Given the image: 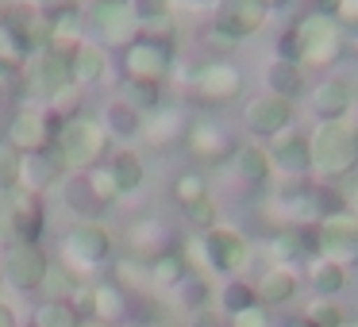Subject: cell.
Returning a JSON list of instances; mask_svg holds the SVG:
<instances>
[{
    "label": "cell",
    "instance_id": "obj_1",
    "mask_svg": "<svg viewBox=\"0 0 358 327\" xmlns=\"http://www.w3.org/2000/svg\"><path fill=\"white\" fill-rule=\"evenodd\" d=\"M108 143L112 139L101 127V119L78 112V116H66L62 127L55 131L50 154L62 162L66 173H85V170H93V166H101L104 158H108Z\"/></svg>",
    "mask_w": 358,
    "mask_h": 327
},
{
    "label": "cell",
    "instance_id": "obj_2",
    "mask_svg": "<svg viewBox=\"0 0 358 327\" xmlns=\"http://www.w3.org/2000/svg\"><path fill=\"white\" fill-rule=\"evenodd\" d=\"M308 154H312V173L324 181L355 173L358 170V127L350 119L316 124V131L308 135Z\"/></svg>",
    "mask_w": 358,
    "mask_h": 327
},
{
    "label": "cell",
    "instance_id": "obj_3",
    "mask_svg": "<svg viewBox=\"0 0 358 327\" xmlns=\"http://www.w3.org/2000/svg\"><path fill=\"white\" fill-rule=\"evenodd\" d=\"M173 39L166 31H143L135 43L124 47V78L131 85H162L166 78L173 73Z\"/></svg>",
    "mask_w": 358,
    "mask_h": 327
},
{
    "label": "cell",
    "instance_id": "obj_4",
    "mask_svg": "<svg viewBox=\"0 0 358 327\" xmlns=\"http://www.w3.org/2000/svg\"><path fill=\"white\" fill-rule=\"evenodd\" d=\"M43 227H47V204L31 189H0V247L8 242H43Z\"/></svg>",
    "mask_w": 358,
    "mask_h": 327
},
{
    "label": "cell",
    "instance_id": "obj_5",
    "mask_svg": "<svg viewBox=\"0 0 358 327\" xmlns=\"http://www.w3.org/2000/svg\"><path fill=\"white\" fill-rule=\"evenodd\" d=\"M189 258V266L204 262L208 266V273H220V277H235V273L243 270V266L250 262V242L243 231H235V227H224L216 224L212 231H204L196 242H189V247H181Z\"/></svg>",
    "mask_w": 358,
    "mask_h": 327
},
{
    "label": "cell",
    "instance_id": "obj_6",
    "mask_svg": "<svg viewBox=\"0 0 358 327\" xmlns=\"http://www.w3.org/2000/svg\"><path fill=\"white\" fill-rule=\"evenodd\" d=\"M112 247H116V239H112V231L101 219H73V227L62 235V247L58 250H62L66 270H70L73 277H85L96 266L108 262Z\"/></svg>",
    "mask_w": 358,
    "mask_h": 327
},
{
    "label": "cell",
    "instance_id": "obj_7",
    "mask_svg": "<svg viewBox=\"0 0 358 327\" xmlns=\"http://www.w3.org/2000/svg\"><path fill=\"white\" fill-rule=\"evenodd\" d=\"M293 31H296V43H301V66H312V70L335 66L343 58V50H347V31L335 20L316 16V12L296 20Z\"/></svg>",
    "mask_w": 358,
    "mask_h": 327
},
{
    "label": "cell",
    "instance_id": "obj_8",
    "mask_svg": "<svg viewBox=\"0 0 358 327\" xmlns=\"http://www.w3.org/2000/svg\"><path fill=\"white\" fill-rule=\"evenodd\" d=\"M50 254L43 242H8L0 247V281H8L16 293H39L50 273Z\"/></svg>",
    "mask_w": 358,
    "mask_h": 327
},
{
    "label": "cell",
    "instance_id": "obj_9",
    "mask_svg": "<svg viewBox=\"0 0 358 327\" xmlns=\"http://www.w3.org/2000/svg\"><path fill=\"white\" fill-rule=\"evenodd\" d=\"M239 93H243V70L235 62L212 58V62H201L189 73V96L204 108H224Z\"/></svg>",
    "mask_w": 358,
    "mask_h": 327
},
{
    "label": "cell",
    "instance_id": "obj_10",
    "mask_svg": "<svg viewBox=\"0 0 358 327\" xmlns=\"http://www.w3.org/2000/svg\"><path fill=\"white\" fill-rule=\"evenodd\" d=\"M266 20H270V4L266 0H216L208 27L220 43H243L262 31Z\"/></svg>",
    "mask_w": 358,
    "mask_h": 327
},
{
    "label": "cell",
    "instance_id": "obj_11",
    "mask_svg": "<svg viewBox=\"0 0 358 327\" xmlns=\"http://www.w3.org/2000/svg\"><path fill=\"white\" fill-rule=\"evenodd\" d=\"M62 119L66 116L43 108V104H20V108L12 112L8 127H4V139L16 150H24V154H35V150L50 147V139H55V131L62 127Z\"/></svg>",
    "mask_w": 358,
    "mask_h": 327
},
{
    "label": "cell",
    "instance_id": "obj_12",
    "mask_svg": "<svg viewBox=\"0 0 358 327\" xmlns=\"http://www.w3.org/2000/svg\"><path fill=\"white\" fill-rule=\"evenodd\" d=\"M70 58L73 54H62V50H55V47H39L31 54V62L24 66L27 93H31L35 101H43V104L58 101V96L73 85L70 81Z\"/></svg>",
    "mask_w": 358,
    "mask_h": 327
},
{
    "label": "cell",
    "instance_id": "obj_13",
    "mask_svg": "<svg viewBox=\"0 0 358 327\" xmlns=\"http://www.w3.org/2000/svg\"><path fill=\"white\" fill-rule=\"evenodd\" d=\"M293 116H296V104L285 101V96H273V93H258L243 104V127L247 135L255 139H278L293 127Z\"/></svg>",
    "mask_w": 358,
    "mask_h": 327
},
{
    "label": "cell",
    "instance_id": "obj_14",
    "mask_svg": "<svg viewBox=\"0 0 358 327\" xmlns=\"http://www.w3.org/2000/svg\"><path fill=\"white\" fill-rule=\"evenodd\" d=\"M316 250L324 262L335 266H358V216L355 212H339L316 224Z\"/></svg>",
    "mask_w": 358,
    "mask_h": 327
},
{
    "label": "cell",
    "instance_id": "obj_15",
    "mask_svg": "<svg viewBox=\"0 0 358 327\" xmlns=\"http://www.w3.org/2000/svg\"><path fill=\"white\" fill-rule=\"evenodd\" d=\"M93 27H96V43H101L104 50L116 47L124 50L127 43H135L143 35L139 20H135L131 12V0H93Z\"/></svg>",
    "mask_w": 358,
    "mask_h": 327
},
{
    "label": "cell",
    "instance_id": "obj_16",
    "mask_svg": "<svg viewBox=\"0 0 358 327\" xmlns=\"http://www.w3.org/2000/svg\"><path fill=\"white\" fill-rule=\"evenodd\" d=\"M185 147H189V154L201 158V162H224V158H231L235 150H239L235 147V135L212 116L193 119V124L185 127Z\"/></svg>",
    "mask_w": 358,
    "mask_h": 327
},
{
    "label": "cell",
    "instance_id": "obj_17",
    "mask_svg": "<svg viewBox=\"0 0 358 327\" xmlns=\"http://www.w3.org/2000/svg\"><path fill=\"white\" fill-rule=\"evenodd\" d=\"M270 162H273V177H289V181H301L304 173H312V154H308V135L293 131L289 127L285 135L270 139Z\"/></svg>",
    "mask_w": 358,
    "mask_h": 327
},
{
    "label": "cell",
    "instance_id": "obj_18",
    "mask_svg": "<svg viewBox=\"0 0 358 327\" xmlns=\"http://www.w3.org/2000/svg\"><path fill=\"white\" fill-rule=\"evenodd\" d=\"M308 108L320 124H327V119H347L350 108H355V89H350L347 78H324L308 89Z\"/></svg>",
    "mask_w": 358,
    "mask_h": 327
},
{
    "label": "cell",
    "instance_id": "obj_19",
    "mask_svg": "<svg viewBox=\"0 0 358 327\" xmlns=\"http://www.w3.org/2000/svg\"><path fill=\"white\" fill-rule=\"evenodd\" d=\"M81 312H85V319H101V324L120 327L124 316H127V296L120 293L108 277L89 281V285L81 289Z\"/></svg>",
    "mask_w": 358,
    "mask_h": 327
},
{
    "label": "cell",
    "instance_id": "obj_20",
    "mask_svg": "<svg viewBox=\"0 0 358 327\" xmlns=\"http://www.w3.org/2000/svg\"><path fill=\"white\" fill-rule=\"evenodd\" d=\"M270 254L278 266H296V262H316L320 250H316V224L312 227H285L270 239Z\"/></svg>",
    "mask_w": 358,
    "mask_h": 327
},
{
    "label": "cell",
    "instance_id": "obj_21",
    "mask_svg": "<svg viewBox=\"0 0 358 327\" xmlns=\"http://www.w3.org/2000/svg\"><path fill=\"white\" fill-rule=\"evenodd\" d=\"M147 270H150V289H155V293L181 289L193 277V266H189L185 250H178V247H166V250H158L155 258H147Z\"/></svg>",
    "mask_w": 358,
    "mask_h": 327
},
{
    "label": "cell",
    "instance_id": "obj_22",
    "mask_svg": "<svg viewBox=\"0 0 358 327\" xmlns=\"http://www.w3.org/2000/svg\"><path fill=\"white\" fill-rule=\"evenodd\" d=\"M101 127L108 131V139L131 143V139L143 135V112L135 108L127 96H112V101L104 104V112H101Z\"/></svg>",
    "mask_w": 358,
    "mask_h": 327
},
{
    "label": "cell",
    "instance_id": "obj_23",
    "mask_svg": "<svg viewBox=\"0 0 358 327\" xmlns=\"http://www.w3.org/2000/svg\"><path fill=\"white\" fill-rule=\"evenodd\" d=\"M66 177H70V173H66L62 162L50 154V147L47 150H35V154H24V181H20L24 189H31V193L43 196L47 189H58Z\"/></svg>",
    "mask_w": 358,
    "mask_h": 327
},
{
    "label": "cell",
    "instance_id": "obj_24",
    "mask_svg": "<svg viewBox=\"0 0 358 327\" xmlns=\"http://www.w3.org/2000/svg\"><path fill=\"white\" fill-rule=\"evenodd\" d=\"M104 73H108V54H104V47L96 39H81V47L73 50V58H70V81L78 89H89V85H96V81H104Z\"/></svg>",
    "mask_w": 358,
    "mask_h": 327
},
{
    "label": "cell",
    "instance_id": "obj_25",
    "mask_svg": "<svg viewBox=\"0 0 358 327\" xmlns=\"http://www.w3.org/2000/svg\"><path fill=\"white\" fill-rule=\"evenodd\" d=\"M104 166H108V173H112V181H116L120 196L139 193L143 181H147V166H143V154H139V150H131V147L112 150L108 162H104Z\"/></svg>",
    "mask_w": 358,
    "mask_h": 327
},
{
    "label": "cell",
    "instance_id": "obj_26",
    "mask_svg": "<svg viewBox=\"0 0 358 327\" xmlns=\"http://www.w3.org/2000/svg\"><path fill=\"white\" fill-rule=\"evenodd\" d=\"M108 281L120 289L124 296H150V270H147V258H135V254H120L112 262Z\"/></svg>",
    "mask_w": 358,
    "mask_h": 327
},
{
    "label": "cell",
    "instance_id": "obj_27",
    "mask_svg": "<svg viewBox=\"0 0 358 327\" xmlns=\"http://www.w3.org/2000/svg\"><path fill=\"white\" fill-rule=\"evenodd\" d=\"M31 54H35V47L27 43L24 27H20L16 20L0 16V66L12 70V73H20L27 62H31Z\"/></svg>",
    "mask_w": 358,
    "mask_h": 327
},
{
    "label": "cell",
    "instance_id": "obj_28",
    "mask_svg": "<svg viewBox=\"0 0 358 327\" xmlns=\"http://www.w3.org/2000/svg\"><path fill=\"white\" fill-rule=\"evenodd\" d=\"M185 127H189V119L178 108H166L162 104V108L143 116V139H150L155 147H170L173 139H185Z\"/></svg>",
    "mask_w": 358,
    "mask_h": 327
},
{
    "label": "cell",
    "instance_id": "obj_29",
    "mask_svg": "<svg viewBox=\"0 0 358 327\" xmlns=\"http://www.w3.org/2000/svg\"><path fill=\"white\" fill-rule=\"evenodd\" d=\"M255 293H258V304H262L266 312L281 308V304H289L296 296V273L285 270V266H273V270H266L262 277H258Z\"/></svg>",
    "mask_w": 358,
    "mask_h": 327
},
{
    "label": "cell",
    "instance_id": "obj_30",
    "mask_svg": "<svg viewBox=\"0 0 358 327\" xmlns=\"http://www.w3.org/2000/svg\"><path fill=\"white\" fill-rule=\"evenodd\" d=\"M266 81V93L273 96H285V101L296 104V96L304 93V66L301 62H285V58H273L262 73Z\"/></svg>",
    "mask_w": 358,
    "mask_h": 327
},
{
    "label": "cell",
    "instance_id": "obj_31",
    "mask_svg": "<svg viewBox=\"0 0 358 327\" xmlns=\"http://www.w3.org/2000/svg\"><path fill=\"white\" fill-rule=\"evenodd\" d=\"M231 162H235V173H239L247 185H266V181H273V162H270V150H266L262 143H243L231 154Z\"/></svg>",
    "mask_w": 358,
    "mask_h": 327
},
{
    "label": "cell",
    "instance_id": "obj_32",
    "mask_svg": "<svg viewBox=\"0 0 358 327\" xmlns=\"http://www.w3.org/2000/svg\"><path fill=\"white\" fill-rule=\"evenodd\" d=\"M85 312L78 300H39L31 312V327H81Z\"/></svg>",
    "mask_w": 358,
    "mask_h": 327
},
{
    "label": "cell",
    "instance_id": "obj_33",
    "mask_svg": "<svg viewBox=\"0 0 358 327\" xmlns=\"http://www.w3.org/2000/svg\"><path fill=\"white\" fill-rule=\"evenodd\" d=\"M162 239H166V224H162V219H135V224L127 227V247H131L127 254L155 258Z\"/></svg>",
    "mask_w": 358,
    "mask_h": 327
},
{
    "label": "cell",
    "instance_id": "obj_34",
    "mask_svg": "<svg viewBox=\"0 0 358 327\" xmlns=\"http://www.w3.org/2000/svg\"><path fill=\"white\" fill-rule=\"evenodd\" d=\"M216 300H220V312H224V316L231 319V316H239V312L255 308V304H258V293H255V285H250V281H243V277H227Z\"/></svg>",
    "mask_w": 358,
    "mask_h": 327
},
{
    "label": "cell",
    "instance_id": "obj_35",
    "mask_svg": "<svg viewBox=\"0 0 358 327\" xmlns=\"http://www.w3.org/2000/svg\"><path fill=\"white\" fill-rule=\"evenodd\" d=\"M308 281L312 289H316V296H324V300H331V296H339L343 289H347V270L335 262H324V258H316L308 270Z\"/></svg>",
    "mask_w": 358,
    "mask_h": 327
},
{
    "label": "cell",
    "instance_id": "obj_36",
    "mask_svg": "<svg viewBox=\"0 0 358 327\" xmlns=\"http://www.w3.org/2000/svg\"><path fill=\"white\" fill-rule=\"evenodd\" d=\"M131 12L143 31H166L173 16V0H131Z\"/></svg>",
    "mask_w": 358,
    "mask_h": 327
},
{
    "label": "cell",
    "instance_id": "obj_37",
    "mask_svg": "<svg viewBox=\"0 0 358 327\" xmlns=\"http://www.w3.org/2000/svg\"><path fill=\"white\" fill-rule=\"evenodd\" d=\"M85 185H89V193L96 196V204H101V208H112L116 201H124L104 162H101V166H93V170H85Z\"/></svg>",
    "mask_w": 358,
    "mask_h": 327
},
{
    "label": "cell",
    "instance_id": "obj_38",
    "mask_svg": "<svg viewBox=\"0 0 358 327\" xmlns=\"http://www.w3.org/2000/svg\"><path fill=\"white\" fill-rule=\"evenodd\" d=\"M20 181H24V150L0 139V189H20Z\"/></svg>",
    "mask_w": 358,
    "mask_h": 327
},
{
    "label": "cell",
    "instance_id": "obj_39",
    "mask_svg": "<svg viewBox=\"0 0 358 327\" xmlns=\"http://www.w3.org/2000/svg\"><path fill=\"white\" fill-rule=\"evenodd\" d=\"M208 196V181H204V173H196V170H185V173H178L173 177V201L185 208V204H196V201H204Z\"/></svg>",
    "mask_w": 358,
    "mask_h": 327
},
{
    "label": "cell",
    "instance_id": "obj_40",
    "mask_svg": "<svg viewBox=\"0 0 358 327\" xmlns=\"http://www.w3.org/2000/svg\"><path fill=\"white\" fill-rule=\"evenodd\" d=\"M78 285H81V277H73L66 266H50V273H47L39 293H47V300H70V293Z\"/></svg>",
    "mask_w": 358,
    "mask_h": 327
},
{
    "label": "cell",
    "instance_id": "obj_41",
    "mask_svg": "<svg viewBox=\"0 0 358 327\" xmlns=\"http://www.w3.org/2000/svg\"><path fill=\"white\" fill-rule=\"evenodd\" d=\"M181 216L189 219V227H196V231H212V227L220 224V208L212 204V196H204V201H196V204H185L181 208Z\"/></svg>",
    "mask_w": 358,
    "mask_h": 327
},
{
    "label": "cell",
    "instance_id": "obj_42",
    "mask_svg": "<svg viewBox=\"0 0 358 327\" xmlns=\"http://www.w3.org/2000/svg\"><path fill=\"white\" fill-rule=\"evenodd\" d=\"M304 316H308L316 327H343V312H339V304H335V300H324V296H320V300L312 304V308L304 312Z\"/></svg>",
    "mask_w": 358,
    "mask_h": 327
},
{
    "label": "cell",
    "instance_id": "obj_43",
    "mask_svg": "<svg viewBox=\"0 0 358 327\" xmlns=\"http://www.w3.org/2000/svg\"><path fill=\"white\" fill-rule=\"evenodd\" d=\"M185 300H189V308H208V300H212V289H208V281L204 277H189L185 281Z\"/></svg>",
    "mask_w": 358,
    "mask_h": 327
},
{
    "label": "cell",
    "instance_id": "obj_44",
    "mask_svg": "<svg viewBox=\"0 0 358 327\" xmlns=\"http://www.w3.org/2000/svg\"><path fill=\"white\" fill-rule=\"evenodd\" d=\"M278 58H285V62H301V43H296L293 24H289L285 31L278 35Z\"/></svg>",
    "mask_w": 358,
    "mask_h": 327
},
{
    "label": "cell",
    "instance_id": "obj_45",
    "mask_svg": "<svg viewBox=\"0 0 358 327\" xmlns=\"http://www.w3.org/2000/svg\"><path fill=\"white\" fill-rule=\"evenodd\" d=\"M227 327H270V319H266L262 304H255V308H247V312H239V316L227 319Z\"/></svg>",
    "mask_w": 358,
    "mask_h": 327
},
{
    "label": "cell",
    "instance_id": "obj_46",
    "mask_svg": "<svg viewBox=\"0 0 358 327\" xmlns=\"http://www.w3.org/2000/svg\"><path fill=\"white\" fill-rule=\"evenodd\" d=\"M335 24H339L343 31L358 35V0H343V4H339V16H335Z\"/></svg>",
    "mask_w": 358,
    "mask_h": 327
},
{
    "label": "cell",
    "instance_id": "obj_47",
    "mask_svg": "<svg viewBox=\"0 0 358 327\" xmlns=\"http://www.w3.org/2000/svg\"><path fill=\"white\" fill-rule=\"evenodd\" d=\"M189 327H220V316L212 308H196L193 319H189Z\"/></svg>",
    "mask_w": 358,
    "mask_h": 327
},
{
    "label": "cell",
    "instance_id": "obj_48",
    "mask_svg": "<svg viewBox=\"0 0 358 327\" xmlns=\"http://www.w3.org/2000/svg\"><path fill=\"white\" fill-rule=\"evenodd\" d=\"M339 4H343V0H312V12H316V16L335 20V16H339Z\"/></svg>",
    "mask_w": 358,
    "mask_h": 327
},
{
    "label": "cell",
    "instance_id": "obj_49",
    "mask_svg": "<svg viewBox=\"0 0 358 327\" xmlns=\"http://www.w3.org/2000/svg\"><path fill=\"white\" fill-rule=\"evenodd\" d=\"M0 327H24V324H20V316H16V308H12L4 296H0Z\"/></svg>",
    "mask_w": 358,
    "mask_h": 327
},
{
    "label": "cell",
    "instance_id": "obj_50",
    "mask_svg": "<svg viewBox=\"0 0 358 327\" xmlns=\"http://www.w3.org/2000/svg\"><path fill=\"white\" fill-rule=\"evenodd\" d=\"M12 81H16V73H12V70H4V66H0V96H4V93H8V89H12Z\"/></svg>",
    "mask_w": 358,
    "mask_h": 327
},
{
    "label": "cell",
    "instance_id": "obj_51",
    "mask_svg": "<svg viewBox=\"0 0 358 327\" xmlns=\"http://www.w3.org/2000/svg\"><path fill=\"white\" fill-rule=\"evenodd\" d=\"M343 201H347V212H355V216H358V181H355V189H350Z\"/></svg>",
    "mask_w": 358,
    "mask_h": 327
},
{
    "label": "cell",
    "instance_id": "obj_52",
    "mask_svg": "<svg viewBox=\"0 0 358 327\" xmlns=\"http://www.w3.org/2000/svg\"><path fill=\"white\" fill-rule=\"evenodd\" d=\"M285 327H316V324H312V319L308 316H296V319H289V324Z\"/></svg>",
    "mask_w": 358,
    "mask_h": 327
},
{
    "label": "cell",
    "instance_id": "obj_53",
    "mask_svg": "<svg viewBox=\"0 0 358 327\" xmlns=\"http://www.w3.org/2000/svg\"><path fill=\"white\" fill-rule=\"evenodd\" d=\"M266 4H270V12H278V8H289L293 0H266Z\"/></svg>",
    "mask_w": 358,
    "mask_h": 327
},
{
    "label": "cell",
    "instance_id": "obj_54",
    "mask_svg": "<svg viewBox=\"0 0 358 327\" xmlns=\"http://www.w3.org/2000/svg\"><path fill=\"white\" fill-rule=\"evenodd\" d=\"M20 0H0V12H8V8H16Z\"/></svg>",
    "mask_w": 358,
    "mask_h": 327
},
{
    "label": "cell",
    "instance_id": "obj_55",
    "mask_svg": "<svg viewBox=\"0 0 358 327\" xmlns=\"http://www.w3.org/2000/svg\"><path fill=\"white\" fill-rule=\"evenodd\" d=\"M81 327H112V324H101V319H85Z\"/></svg>",
    "mask_w": 358,
    "mask_h": 327
},
{
    "label": "cell",
    "instance_id": "obj_56",
    "mask_svg": "<svg viewBox=\"0 0 358 327\" xmlns=\"http://www.w3.org/2000/svg\"><path fill=\"white\" fill-rule=\"evenodd\" d=\"M50 4H58V0H35V8H50Z\"/></svg>",
    "mask_w": 358,
    "mask_h": 327
},
{
    "label": "cell",
    "instance_id": "obj_57",
    "mask_svg": "<svg viewBox=\"0 0 358 327\" xmlns=\"http://www.w3.org/2000/svg\"><path fill=\"white\" fill-rule=\"evenodd\" d=\"M343 327H358V319H343Z\"/></svg>",
    "mask_w": 358,
    "mask_h": 327
},
{
    "label": "cell",
    "instance_id": "obj_58",
    "mask_svg": "<svg viewBox=\"0 0 358 327\" xmlns=\"http://www.w3.org/2000/svg\"><path fill=\"white\" fill-rule=\"evenodd\" d=\"M0 139H4V127H0Z\"/></svg>",
    "mask_w": 358,
    "mask_h": 327
},
{
    "label": "cell",
    "instance_id": "obj_59",
    "mask_svg": "<svg viewBox=\"0 0 358 327\" xmlns=\"http://www.w3.org/2000/svg\"><path fill=\"white\" fill-rule=\"evenodd\" d=\"M27 327H31V324H27Z\"/></svg>",
    "mask_w": 358,
    "mask_h": 327
}]
</instances>
